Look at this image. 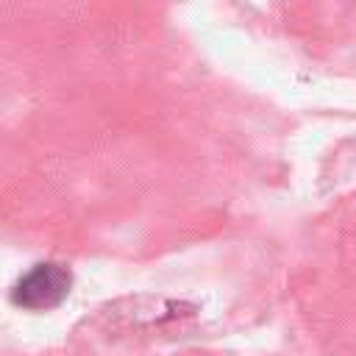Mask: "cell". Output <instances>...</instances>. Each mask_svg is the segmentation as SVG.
<instances>
[{
  "mask_svg": "<svg viewBox=\"0 0 356 356\" xmlns=\"http://www.w3.org/2000/svg\"><path fill=\"white\" fill-rule=\"evenodd\" d=\"M70 270L64 264H53V261H44V264H36L31 267L11 289V300L22 309H33V312H42V309H53L58 306L67 292H70Z\"/></svg>",
  "mask_w": 356,
  "mask_h": 356,
  "instance_id": "cell-1",
  "label": "cell"
}]
</instances>
